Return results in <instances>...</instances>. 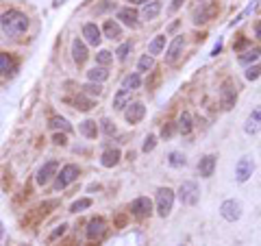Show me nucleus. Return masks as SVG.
I'll list each match as a JSON object with an SVG mask.
<instances>
[{
	"mask_svg": "<svg viewBox=\"0 0 261 246\" xmlns=\"http://www.w3.org/2000/svg\"><path fill=\"white\" fill-rule=\"evenodd\" d=\"M107 78H109V72L103 66H94L92 70H87V81H90V83H100V85H103Z\"/></svg>",
	"mask_w": 261,
	"mask_h": 246,
	"instance_id": "nucleus-24",
	"label": "nucleus"
},
{
	"mask_svg": "<svg viewBox=\"0 0 261 246\" xmlns=\"http://www.w3.org/2000/svg\"><path fill=\"white\" fill-rule=\"evenodd\" d=\"M174 131H177V129H174V125H163V129H161V137H172Z\"/></svg>",
	"mask_w": 261,
	"mask_h": 246,
	"instance_id": "nucleus-45",
	"label": "nucleus"
},
{
	"mask_svg": "<svg viewBox=\"0 0 261 246\" xmlns=\"http://www.w3.org/2000/svg\"><path fill=\"white\" fill-rule=\"evenodd\" d=\"M72 57H74V63L76 66H83V63L87 61V44L81 39V37H76L74 42H72Z\"/></svg>",
	"mask_w": 261,
	"mask_h": 246,
	"instance_id": "nucleus-19",
	"label": "nucleus"
},
{
	"mask_svg": "<svg viewBox=\"0 0 261 246\" xmlns=\"http://www.w3.org/2000/svg\"><path fill=\"white\" fill-rule=\"evenodd\" d=\"M111 9H115V3H113V0H103L100 5L94 7V13H96V16H100V13H107V11H111Z\"/></svg>",
	"mask_w": 261,
	"mask_h": 246,
	"instance_id": "nucleus-39",
	"label": "nucleus"
},
{
	"mask_svg": "<svg viewBox=\"0 0 261 246\" xmlns=\"http://www.w3.org/2000/svg\"><path fill=\"white\" fill-rule=\"evenodd\" d=\"M168 166L170 168H185L187 159H185V155L181 153V150H172V153H168Z\"/></svg>",
	"mask_w": 261,
	"mask_h": 246,
	"instance_id": "nucleus-32",
	"label": "nucleus"
},
{
	"mask_svg": "<svg viewBox=\"0 0 261 246\" xmlns=\"http://www.w3.org/2000/svg\"><path fill=\"white\" fill-rule=\"evenodd\" d=\"M83 42L87 46H100V42H103V33H100V28L96 22H87L83 24Z\"/></svg>",
	"mask_w": 261,
	"mask_h": 246,
	"instance_id": "nucleus-15",
	"label": "nucleus"
},
{
	"mask_svg": "<svg viewBox=\"0 0 261 246\" xmlns=\"http://www.w3.org/2000/svg\"><path fill=\"white\" fill-rule=\"evenodd\" d=\"M107 220L103 218V216H96V218H92L90 222H87V229H85V235L90 242H100L103 237L107 235Z\"/></svg>",
	"mask_w": 261,
	"mask_h": 246,
	"instance_id": "nucleus-6",
	"label": "nucleus"
},
{
	"mask_svg": "<svg viewBox=\"0 0 261 246\" xmlns=\"http://www.w3.org/2000/svg\"><path fill=\"white\" fill-rule=\"evenodd\" d=\"M165 48V35H157V37H152V42L148 44V55L155 57V55H161Z\"/></svg>",
	"mask_w": 261,
	"mask_h": 246,
	"instance_id": "nucleus-31",
	"label": "nucleus"
},
{
	"mask_svg": "<svg viewBox=\"0 0 261 246\" xmlns=\"http://www.w3.org/2000/svg\"><path fill=\"white\" fill-rule=\"evenodd\" d=\"M130 214L135 216V218H150V214H152V200L148 196H137L133 202H130Z\"/></svg>",
	"mask_w": 261,
	"mask_h": 246,
	"instance_id": "nucleus-11",
	"label": "nucleus"
},
{
	"mask_svg": "<svg viewBox=\"0 0 261 246\" xmlns=\"http://www.w3.org/2000/svg\"><path fill=\"white\" fill-rule=\"evenodd\" d=\"M181 246H185V244H181Z\"/></svg>",
	"mask_w": 261,
	"mask_h": 246,
	"instance_id": "nucleus-53",
	"label": "nucleus"
},
{
	"mask_svg": "<svg viewBox=\"0 0 261 246\" xmlns=\"http://www.w3.org/2000/svg\"><path fill=\"white\" fill-rule=\"evenodd\" d=\"M130 5H146V3H150V0H128Z\"/></svg>",
	"mask_w": 261,
	"mask_h": 246,
	"instance_id": "nucleus-50",
	"label": "nucleus"
},
{
	"mask_svg": "<svg viewBox=\"0 0 261 246\" xmlns=\"http://www.w3.org/2000/svg\"><path fill=\"white\" fill-rule=\"evenodd\" d=\"M53 144H57V146H65V144H68V133H55Z\"/></svg>",
	"mask_w": 261,
	"mask_h": 246,
	"instance_id": "nucleus-44",
	"label": "nucleus"
},
{
	"mask_svg": "<svg viewBox=\"0 0 261 246\" xmlns=\"http://www.w3.org/2000/svg\"><path fill=\"white\" fill-rule=\"evenodd\" d=\"M130 55V42H124V44H120V48L115 50V57H118V61H126Z\"/></svg>",
	"mask_w": 261,
	"mask_h": 246,
	"instance_id": "nucleus-40",
	"label": "nucleus"
},
{
	"mask_svg": "<svg viewBox=\"0 0 261 246\" xmlns=\"http://www.w3.org/2000/svg\"><path fill=\"white\" fill-rule=\"evenodd\" d=\"M161 0H150V3H146L144 5V9H142V13L140 16L144 18V20H155L159 13H161Z\"/></svg>",
	"mask_w": 261,
	"mask_h": 246,
	"instance_id": "nucleus-22",
	"label": "nucleus"
},
{
	"mask_svg": "<svg viewBox=\"0 0 261 246\" xmlns=\"http://www.w3.org/2000/svg\"><path fill=\"white\" fill-rule=\"evenodd\" d=\"M222 44H224V42H222V37H220V39H218V44L213 46V50H211V57H218V55L222 53Z\"/></svg>",
	"mask_w": 261,
	"mask_h": 246,
	"instance_id": "nucleus-47",
	"label": "nucleus"
},
{
	"mask_svg": "<svg viewBox=\"0 0 261 246\" xmlns=\"http://www.w3.org/2000/svg\"><path fill=\"white\" fill-rule=\"evenodd\" d=\"M261 57V48L259 46H250L248 50H244L242 55L237 57V61L242 63V66H252V63H257Z\"/></svg>",
	"mask_w": 261,
	"mask_h": 246,
	"instance_id": "nucleus-21",
	"label": "nucleus"
},
{
	"mask_svg": "<svg viewBox=\"0 0 261 246\" xmlns=\"http://www.w3.org/2000/svg\"><path fill=\"white\" fill-rule=\"evenodd\" d=\"M255 7H257V0H252V3H250L248 7H246V9H244L242 13H239V16L233 20V22H231V26H235V24H239V22H244V18L248 16V13H252V9H255Z\"/></svg>",
	"mask_w": 261,
	"mask_h": 246,
	"instance_id": "nucleus-41",
	"label": "nucleus"
},
{
	"mask_svg": "<svg viewBox=\"0 0 261 246\" xmlns=\"http://www.w3.org/2000/svg\"><path fill=\"white\" fill-rule=\"evenodd\" d=\"M103 33L107 39H120L122 37V26L115 22V20H107L103 24Z\"/></svg>",
	"mask_w": 261,
	"mask_h": 246,
	"instance_id": "nucleus-25",
	"label": "nucleus"
},
{
	"mask_svg": "<svg viewBox=\"0 0 261 246\" xmlns=\"http://www.w3.org/2000/svg\"><path fill=\"white\" fill-rule=\"evenodd\" d=\"M118 20L124 26L137 28V26H140V11L133 9V7H122V9L118 11Z\"/></svg>",
	"mask_w": 261,
	"mask_h": 246,
	"instance_id": "nucleus-16",
	"label": "nucleus"
},
{
	"mask_svg": "<svg viewBox=\"0 0 261 246\" xmlns=\"http://www.w3.org/2000/svg\"><path fill=\"white\" fill-rule=\"evenodd\" d=\"M92 207V198H78V200H74L70 205V214H81V212H85V209H90Z\"/></svg>",
	"mask_w": 261,
	"mask_h": 246,
	"instance_id": "nucleus-34",
	"label": "nucleus"
},
{
	"mask_svg": "<svg viewBox=\"0 0 261 246\" xmlns=\"http://www.w3.org/2000/svg\"><path fill=\"white\" fill-rule=\"evenodd\" d=\"M83 94L85 96H100V94H103V85L100 83H87V85H83Z\"/></svg>",
	"mask_w": 261,
	"mask_h": 246,
	"instance_id": "nucleus-38",
	"label": "nucleus"
},
{
	"mask_svg": "<svg viewBox=\"0 0 261 246\" xmlns=\"http://www.w3.org/2000/svg\"><path fill=\"white\" fill-rule=\"evenodd\" d=\"M179 133L181 135H190L192 129H194V120H192V113L190 111H183L179 115Z\"/></svg>",
	"mask_w": 261,
	"mask_h": 246,
	"instance_id": "nucleus-26",
	"label": "nucleus"
},
{
	"mask_svg": "<svg viewBox=\"0 0 261 246\" xmlns=\"http://www.w3.org/2000/svg\"><path fill=\"white\" fill-rule=\"evenodd\" d=\"M65 3V0H53V7H61Z\"/></svg>",
	"mask_w": 261,
	"mask_h": 246,
	"instance_id": "nucleus-51",
	"label": "nucleus"
},
{
	"mask_svg": "<svg viewBox=\"0 0 261 246\" xmlns=\"http://www.w3.org/2000/svg\"><path fill=\"white\" fill-rule=\"evenodd\" d=\"M255 35H257V39L261 42V20H259V22L255 24Z\"/></svg>",
	"mask_w": 261,
	"mask_h": 246,
	"instance_id": "nucleus-49",
	"label": "nucleus"
},
{
	"mask_svg": "<svg viewBox=\"0 0 261 246\" xmlns=\"http://www.w3.org/2000/svg\"><path fill=\"white\" fill-rule=\"evenodd\" d=\"M144 115H146V107L140 100H133V103H128L124 107V120L128 125H137V122L144 120Z\"/></svg>",
	"mask_w": 261,
	"mask_h": 246,
	"instance_id": "nucleus-13",
	"label": "nucleus"
},
{
	"mask_svg": "<svg viewBox=\"0 0 261 246\" xmlns=\"http://www.w3.org/2000/svg\"><path fill=\"white\" fill-rule=\"evenodd\" d=\"M155 68V57H150L148 53L140 57V61H137V74H144V72H150Z\"/></svg>",
	"mask_w": 261,
	"mask_h": 246,
	"instance_id": "nucleus-33",
	"label": "nucleus"
},
{
	"mask_svg": "<svg viewBox=\"0 0 261 246\" xmlns=\"http://www.w3.org/2000/svg\"><path fill=\"white\" fill-rule=\"evenodd\" d=\"M18 70H20V63L16 59V55H11V53H0V74L3 76H16L18 74Z\"/></svg>",
	"mask_w": 261,
	"mask_h": 246,
	"instance_id": "nucleus-14",
	"label": "nucleus"
},
{
	"mask_svg": "<svg viewBox=\"0 0 261 246\" xmlns=\"http://www.w3.org/2000/svg\"><path fill=\"white\" fill-rule=\"evenodd\" d=\"M261 131V107H255L248 118H246V125H244V133L246 135H257Z\"/></svg>",
	"mask_w": 261,
	"mask_h": 246,
	"instance_id": "nucleus-17",
	"label": "nucleus"
},
{
	"mask_svg": "<svg viewBox=\"0 0 261 246\" xmlns=\"http://www.w3.org/2000/svg\"><path fill=\"white\" fill-rule=\"evenodd\" d=\"M252 172H255V161H252L248 155H244L235 163V181L237 183H246V181L252 177Z\"/></svg>",
	"mask_w": 261,
	"mask_h": 246,
	"instance_id": "nucleus-10",
	"label": "nucleus"
},
{
	"mask_svg": "<svg viewBox=\"0 0 261 246\" xmlns=\"http://www.w3.org/2000/svg\"><path fill=\"white\" fill-rule=\"evenodd\" d=\"M177 196L183 205H196V202L200 200V187L196 181H183V183L179 185Z\"/></svg>",
	"mask_w": 261,
	"mask_h": 246,
	"instance_id": "nucleus-5",
	"label": "nucleus"
},
{
	"mask_svg": "<svg viewBox=\"0 0 261 246\" xmlns=\"http://www.w3.org/2000/svg\"><path fill=\"white\" fill-rule=\"evenodd\" d=\"M68 103H72L76 107V109H81V111H90V109H94V98H87L85 94L81 92L78 96H74V98H70Z\"/></svg>",
	"mask_w": 261,
	"mask_h": 246,
	"instance_id": "nucleus-28",
	"label": "nucleus"
},
{
	"mask_svg": "<svg viewBox=\"0 0 261 246\" xmlns=\"http://www.w3.org/2000/svg\"><path fill=\"white\" fill-rule=\"evenodd\" d=\"M48 127H50V129H55V131H63V133H70V131H72L70 122L65 120L63 115H50Z\"/></svg>",
	"mask_w": 261,
	"mask_h": 246,
	"instance_id": "nucleus-27",
	"label": "nucleus"
},
{
	"mask_svg": "<svg viewBox=\"0 0 261 246\" xmlns=\"http://www.w3.org/2000/svg\"><path fill=\"white\" fill-rule=\"evenodd\" d=\"M122 159V150L120 148H107L103 157H100V163L105 166V168H113V166H118Z\"/></svg>",
	"mask_w": 261,
	"mask_h": 246,
	"instance_id": "nucleus-20",
	"label": "nucleus"
},
{
	"mask_svg": "<svg viewBox=\"0 0 261 246\" xmlns=\"http://www.w3.org/2000/svg\"><path fill=\"white\" fill-rule=\"evenodd\" d=\"M140 85H142V74H137V72H130V74L124 76V81H122V90L135 92V90H140Z\"/></svg>",
	"mask_w": 261,
	"mask_h": 246,
	"instance_id": "nucleus-29",
	"label": "nucleus"
},
{
	"mask_svg": "<svg viewBox=\"0 0 261 246\" xmlns=\"http://www.w3.org/2000/svg\"><path fill=\"white\" fill-rule=\"evenodd\" d=\"M78 133H81L83 137H87V140H96V137H98L96 120H83L81 125H78Z\"/></svg>",
	"mask_w": 261,
	"mask_h": 246,
	"instance_id": "nucleus-23",
	"label": "nucleus"
},
{
	"mask_svg": "<svg viewBox=\"0 0 261 246\" xmlns=\"http://www.w3.org/2000/svg\"><path fill=\"white\" fill-rule=\"evenodd\" d=\"M111 61H113V53H109V50H100V53L96 55V66L107 68Z\"/></svg>",
	"mask_w": 261,
	"mask_h": 246,
	"instance_id": "nucleus-37",
	"label": "nucleus"
},
{
	"mask_svg": "<svg viewBox=\"0 0 261 246\" xmlns=\"http://www.w3.org/2000/svg\"><path fill=\"white\" fill-rule=\"evenodd\" d=\"M100 125H103V131H105V135H109V137L115 135V131H118V129H115V125H113L111 120H103V122H100Z\"/></svg>",
	"mask_w": 261,
	"mask_h": 246,
	"instance_id": "nucleus-43",
	"label": "nucleus"
},
{
	"mask_svg": "<svg viewBox=\"0 0 261 246\" xmlns=\"http://www.w3.org/2000/svg\"><path fill=\"white\" fill-rule=\"evenodd\" d=\"M246 44H248V39H239V42H235V44H233V50H239V48H244Z\"/></svg>",
	"mask_w": 261,
	"mask_h": 246,
	"instance_id": "nucleus-48",
	"label": "nucleus"
},
{
	"mask_svg": "<svg viewBox=\"0 0 261 246\" xmlns=\"http://www.w3.org/2000/svg\"><path fill=\"white\" fill-rule=\"evenodd\" d=\"M65 229H68V224H59V227H57L55 231H53V233H50V237H48V242H55V240H59V237L65 233Z\"/></svg>",
	"mask_w": 261,
	"mask_h": 246,
	"instance_id": "nucleus-42",
	"label": "nucleus"
},
{
	"mask_svg": "<svg viewBox=\"0 0 261 246\" xmlns=\"http://www.w3.org/2000/svg\"><path fill=\"white\" fill-rule=\"evenodd\" d=\"M198 3H205V0H198Z\"/></svg>",
	"mask_w": 261,
	"mask_h": 246,
	"instance_id": "nucleus-52",
	"label": "nucleus"
},
{
	"mask_svg": "<svg viewBox=\"0 0 261 246\" xmlns=\"http://www.w3.org/2000/svg\"><path fill=\"white\" fill-rule=\"evenodd\" d=\"M78 175H81V168H78L76 163H65L63 168L57 172V177H55V190L57 192L65 190V187L72 185L78 179Z\"/></svg>",
	"mask_w": 261,
	"mask_h": 246,
	"instance_id": "nucleus-3",
	"label": "nucleus"
},
{
	"mask_svg": "<svg viewBox=\"0 0 261 246\" xmlns=\"http://www.w3.org/2000/svg\"><path fill=\"white\" fill-rule=\"evenodd\" d=\"M28 16L22 13L20 9H9L0 16V28L7 37H20L28 31Z\"/></svg>",
	"mask_w": 261,
	"mask_h": 246,
	"instance_id": "nucleus-1",
	"label": "nucleus"
},
{
	"mask_svg": "<svg viewBox=\"0 0 261 246\" xmlns=\"http://www.w3.org/2000/svg\"><path fill=\"white\" fill-rule=\"evenodd\" d=\"M218 13V3H200V7L192 13V22L198 26V24H207L211 22Z\"/></svg>",
	"mask_w": 261,
	"mask_h": 246,
	"instance_id": "nucleus-7",
	"label": "nucleus"
},
{
	"mask_svg": "<svg viewBox=\"0 0 261 246\" xmlns=\"http://www.w3.org/2000/svg\"><path fill=\"white\" fill-rule=\"evenodd\" d=\"M237 103V88L233 78H224L220 85V105L224 111H231Z\"/></svg>",
	"mask_w": 261,
	"mask_h": 246,
	"instance_id": "nucleus-4",
	"label": "nucleus"
},
{
	"mask_svg": "<svg viewBox=\"0 0 261 246\" xmlns=\"http://www.w3.org/2000/svg\"><path fill=\"white\" fill-rule=\"evenodd\" d=\"M174 198L177 194L170 187H159L157 190V196H155V212L159 218H168L172 214V207H174Z\"/></svg>",
	"mask_w": 261,
	"mask_h": 246,
	"instance_id": "nucleus-2",
	"label": "nucleus"
},
{
	"mask_svg": "<svg viewBox=\"0 0 261 246\" xmlns=\"http://www.w3.org/2000/svg\"><path fill=\"white\" fill-rule=\"evenodd\" d=\"M183 48H185V37L183 35H177V37L170 42L168 50H165V63H168V66H174V63L179 61V57L183 55Z\"/></svg>",
	"mask_w": 261,
	"mask_h": 246,
	"instance_id": "nucleus-12",
	"label": "nucleus"
},
{
	"mask_svg": "<svg viewBox=\"0 0 261 246\" xmlns=\"http://www.w3.org/2000/svg\"><path fill=\"white\" fill-rule=\"evenodd\" d=\"M57 172H59V161L57 159H48L46 163H41V168L37 170V185H48L50 181L57 177Z\"/></svg>",
	"mask_w": 261,
	"mask_h": 246,
	"instance_id": "nucleus-9",
	"label": "nucleus"
},
{
	"mask_svg": "<svg viewBox=\"0 0 261 246\" xmlns=\"http://www.w3.org/2000/svg\"><path fill=\"white\" fill-rule=\"evenodd\" d=\"M155 146H157V135L155 133H148L146 135V140H144V144H142V153H152L155 150Z\"/></svg>",
	"mask_w": 261,
	"mask_h": 246,
	"instance_id": "nucleus-36",
	"label": "nucleus"
},
{
	"mask_svg": "<svg viewBox=\"0 0 261 246\" xmlns=\"http://www.w3.org/2000/svg\"><path fill=\"white\" fill-rule=\"evenodd\" d=\"M215 163H218V157L215 155H205L198 161V172L202 179H211L213 172H215Z\"/></svg>",
	"mask_w": 261,
	"mask_h": 246,
	"instance_id": "nucleus-18",
	"label": "nucleus"
},
{
	"mask_svg": "<svg viewBox=\"0 0 261 246\" xmlns=\"http://www.w3.org/2000/svg\"><path fill=\"white\" fill-rule=\"evenodd\" d=\"M183 3H185V0H172V5H170V13H177L179 9H181V7H183Z\"/></svg>",
	"mask_w": 261,
	"mask_h": 246,
	"instance_id": "nucleus-46",
	"label": "nucleus"
},
{
	"mask_svg": "<svg viewBox=\"0 0 261 246\" xmlns=\"http://www.w3.org/2000/svg\"><path fill=\"white\" fill-rule=\"evenodd\" d=\"M130 103V92L128 90H118V92H115V96H113V109H124V107Z\"/></svg>",
	"mask_w": 261,
	"mask_h": 246,
	"instance_id": "nucleus-30",
	"label": "nucleus"
},
{
	"mask_svg": "<svg viewBox=\"0 0 261 246\" xmlns=\"http://www.w3.org/2000/svg\"><path fill=\"white\" fill-rule=\"evenodd\" d=\"M220 216L227 222H237L239 218H242V202L235 200V198L224 200L220 205Z\"/></svg>",
	"mask_w": 261,
	"mask_h": 246,
	"instance_id": "nucleus-8",
	"label": "nucleus"
},
{
	"mask_svg": "<svg viewBox=\"0 0 261 246\" xmlns=\"http://www.w3.org/2000/svg\"><path fill=\"white\" fill-rule=\"evenodd\" d=\"M244 76H246V81H257L261 76V63L257 61V63H252V66H248L244 72Z\"/></svg>",
	"mask_w": 261,
	"mask_h": 246,
	"instance_id": "nucleus-35",
	"label": "nucleus"
}]
</instances>
